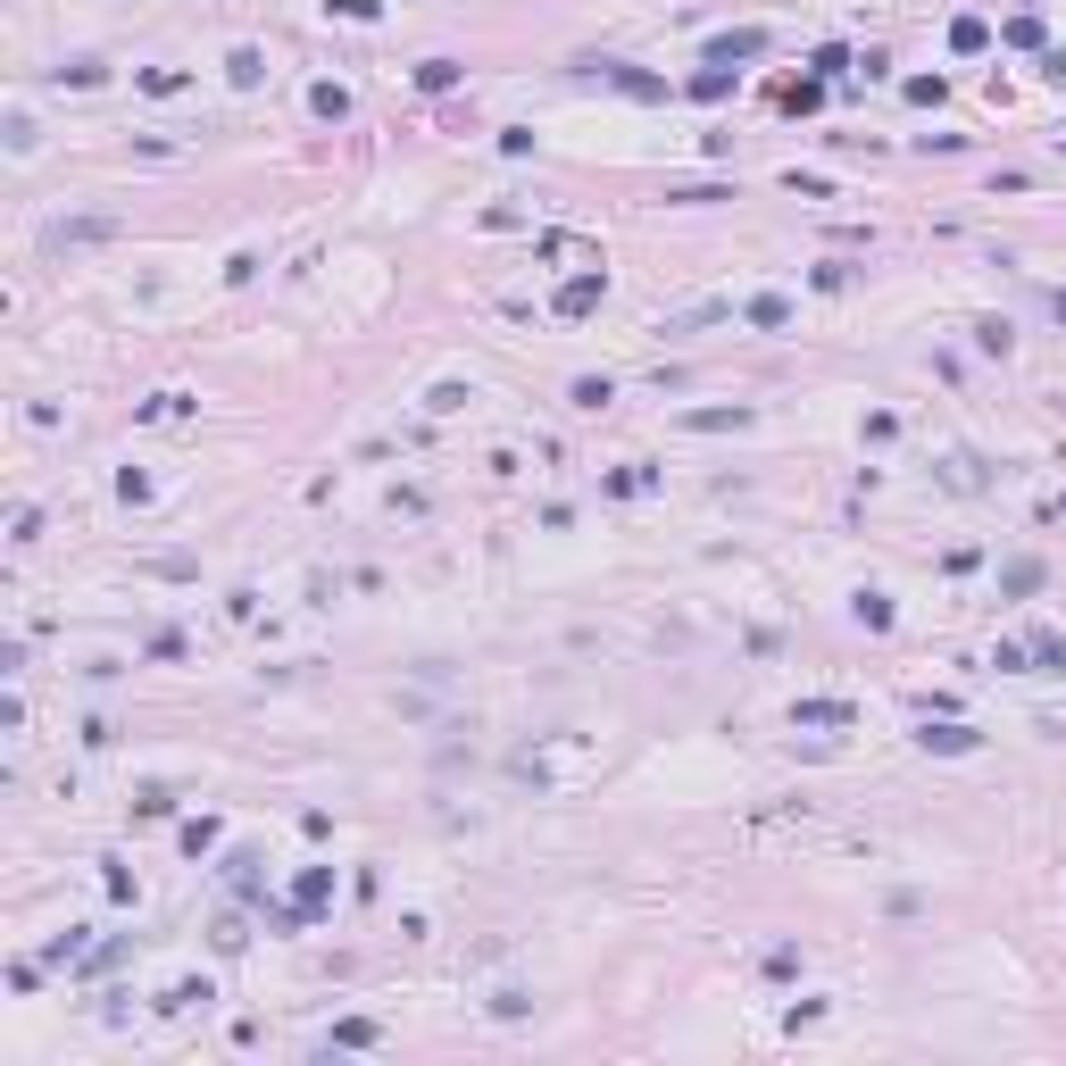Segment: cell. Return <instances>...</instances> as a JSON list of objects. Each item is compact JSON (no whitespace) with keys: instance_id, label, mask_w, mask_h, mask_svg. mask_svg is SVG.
<instances>
[{"instance_id":"cell-1","label":"cell","mask_w":1066,"mask_h":1066,"mask_svg":"<svg viewBox=\"0 0 1066 1066\" xmlns=\"http://www.w3.org/2000/svg\"><path fill=\"white\" fill-rule=\"evenodd\" d=\"M517 775H525V783H575V775H600V742H584V734L534 742V750H517Z\"/></svg>"},{"instance_id":"cell-2","label":"cell","mask_w":1066,"mask_h":1066,"mask_svg":"<svg viewBox=\"0 0 1066 1066\" xmlns=\"http://www.w3.org/2000/svg\"><path fill=\"white\" fill-rule=\"evenodd\" d=\"M584 75H609L616 93H634V100H666V84H659V75L625 68V59H584Z\"/></svg>"},{"instance_id":"cell-3","label":"cell","mask_w":1066,"mask_h":1066,"mask_svg":"<svg viewBox=\"0 0 1066 1066\" xmlns=\"http://www.w3.org/2000/svg\"><path fill=\"white\" fill-rule=\"evenodd\" d=\"M600 292H609V275H600V267H584V275H567V284H559V301H550V308H559V317H592Z\"/></svg>"},{"instance_id":"cell-4","label":"cell","mask_w":1066,"mask_h":1066,"mask_svg":"<svg viewBox=\"0 0 1066 1066\" xmlns=\"http://www.w3.org/2000/svg\"><path fill=\"white\" fill-rule=\"evenodd\" d=\"M742 59H767V25H742V34L709 42V68H742Z\"/></svg>"},{"instance_id":"cell-5","label":"cell","mask_w":1066,"mask_h":1066,"mask_svg":"<svg viewBox=\"0 0 1066 1066\" xmlns=\"http://www.w3.org/2000/svg\"><path fill=\"white\" fill-rule=\"evenodd\" d=\"M917 742H924V750H942V759H967V750H975V734H967V725H949V716H942V725L924 716V725H917Z\"/></svg>"},{"instance_id":"cell-6","label":"cell","mask_w":1066,"mask_h":1066,"mask_svg":"<svg viewBox=\"0 0 1066 1066\" xmlns=\"http://www.w3.org/2000/svg\"><path fill=\"white\" fill-rule=\"evenodd\" d=\"M742 317H750L759 333H775V326H792V301H783V292H759V301L742 308Z\"/></svg>"},{"instance_id":"cell-7","label":"cell","mask_w":1066,"mask_h":1066,"mask_svg":"<svg viewBox=\"0 0 1066 1066\" xmlns=\"http://www.w3.org/2000/svg\"><path fill=\"white\" fill-rule=\"evenodd\" d=\"M326 900H333V867H308V875H301V892H292V908L308 917V908H326Z\"/></svg>"},{"instance_id":"cell-8","label":"cell","mask_w":1066,"mask_h":1066,"mask_svg":"<svg viewBox=\"0 0 1066 1066\" xmlns=\"http://www.w3.org/2000/svg\"><path fill=\"white\" fill-rule=\"evenodd\" d=\"M684 426L691 433H734V426H750V408H691Z\"/></svg>"},{"instance_id":"cell-9","label":"cell","mask_w":1066,"mask_h":1066,"mask_svg":"<svg viewBox=\"0 0 1066 1066\" xmlns=\"http://www.w3.org/2000/svg\"><path fill=\"white\" fill-rule=\"evenodd\" d=\"M792 725H850V700H800Z\"/></svg>"},{"instance_id":"cell-10","label":"cell","mask_w":1066,"mask_h":1066,"mask_svg":"<svg viewBox=\"0 0 1066 1066\" xmlns=\"http://www.w3.org/2000/svg\"><path fill=\"white\" fill-rule=\"evenodd\" d=\"M734 75H742V68H700L684 93H691V100H725V93H734Z\"/></svg>"},{"instance_id":"cell-11","label":"cell","mask_w":1066,"mask_h":1066,"mask_svg":"<svg viewBox=\"0 0 1066 1066\" xmlns=\"http://www.w3.org/2000/svg\"><path fill=\"white\" fill-rule=\"evenodd\" d=\"M308 109H317V118H333V125H342V118H351V93H342V84H317V93H308Z\"/></svg>"},{"instance_id":"cell-12","label":"cell","mask_w":1066,"mask_h":1066,"mask_svg":"<svg viewBox=\"0 0 1066 1066\" xmlns=\"http://www.w3.org/2000/svg\"><path fill=\"white\" fill-rule=\"evenodd\" d=\"M983 42H992V25H983V17H958V25H949V50H983Z\"/></svg>"},{"instance_id":"cell-13","label":"cell","mask_w":1066,"mask_h":1066,"mask_svg":"<svg viewBox=\"0 0 1066 1066\" xmlns=\"http://www.w3.org/2000/svg\"><path fill=\"white\" fill-rule=\"evenodd\" d=\"M225 75H234L242 93H250V84H259V75H267V59H259V50H234V59H225Z\"/></svg>"},{"instance_id":"cell-14","label":"cell","mask_w":1066,"mask_h":1066,"mask_svg":"<svg viewBox=\"0 0 1066 1066\" xmlns=\"http://www.w3.org/2000/svg\"><path fill=\"white\" fill-rule=\"evenodd\" d=\"M225 883H234V892H259V858L234 850V858H225Z\"/></svg>"},{"instance_id":"cell-15","label":"cell","mask_w":1066,"mask_h":1066,"mask_svg":"<svg viewBox=\"0 0 1066 1066\" xmlns=\"http://www.w3.org/2000/svg\"><path fill=\"white\" fill-rule=\"evenodd\" d=\"M417 84H426V93H451V84H458V59H426V68H417Z\"/></svg>"},{"instance_id":"cell-16","label":"cell","mask_w":1066,"mask_h":1066,"mask_svg":"<svg viewBox=\"0 0 1066 1066\" xmlns=\"http://www.w3.org/2000/svg\"><path fill=\"white\" fill-rule=\"evenodd\" d=\"M1033 659H1042V675H1066V641L1058 634H1033Z\"/></svg>"},{"instance_id":"cell-17","label":"cell","mask_w":1066,"mask_h":1066,"mask_svg":"<svg viewBox=\"0 0 1066 1066\" xmlns=\"http://www.w3.org/2000/svg\"><path fill=\"white\" fill-rule=\"evenodd\" d=\"M333 17H351V25H376L383 17V0H326Z\"/></svg>"},{"instance_id":"cell-18","label":"cell","mask_w":1066,"mask_h":1066,"mask_svg":"<svg viewBox=\"0 0 1066 1066\" xmlns=\"http://www.w3.org/2000/svg\"><path fill=\"white\" fill-rule=\"evenodd\" d=\"M333 1042H342V1050H367V1042H376V1025H367V1017H342V1025H333Z\"/></svg>"},{"instance_id":"cell-19","label":"cell","mask_w":1066,"mask_h":1066,"mask_svg":"<svg viewBox=\"0 0 1066 1066\" xmlns=\"http://www.w3.org/2000/svg\"><path fill=\"white\" fill-rule=\"evenodd\" d=\"M858 625H875V634H883V625H892V600H883V592H858Z\"/></svg>"},{"instance_id":"cell-20","label":"cell","mask_w":1066,"mask_h":1066,"mask_svg":"<svg viewBox=\"0 0 1066 1066\" xmlns=\"http://www.w3.org/2000/svg\"><path fill=\"white\" fill-rule=\"evenodd\" d=\"M143 93H159V100L184 93V68H143Z\"/></svg>"},{"instance_id":"cell-21","label":"cell","mask_w":1066,"mask_h":1066,"mask_svg":"<svg viewBox=\"0 0 1066 1066\" xmlns=\"http://www.w3.org/2000/svg\"><path fill=\"white\" fill-rule=\"evenodd\" d=\"M184 408H192L184 392H159V401H143V417H150V426H167V417H184Z\"/></svg>"},{"instance_id":"cell-22","label":"cell","mask_w":1066,"mask_h":1066,"mask_svg":"<svg viewBox=\"0 0 1066 1066\" xmlns=\"http://www.w3.org/2000/svg\"><path fill=\"white\" fill-rule=\"evenodd\" d=\"M650 483H659L650 467H616V475H609V492H650Z\"/></svg>"},{"instance_id":"cell-23","label":"cell","mask_w":1066,"mask_h":1066,"mask_svg":"<svg viewBox=\"0 0 1066 1066\" xmlns=\"http://www.w3.org/2000/svg\"><path fill=\"white\" fill-rule=\"evenodd\" d=\"M1008 42H1017V50H1042V17H1008Z\"/></svg>"},{"instance_id":"cell-24","label":"cell","mask_w":1066,"mask_h":1066,"mask_svg":"<svg viewBox=\"0 0 1066 1066\" xmlns=\"http://www.w3.org/2000/svg\"><path fill=\"white\" fill-rule=\"evenodd\" d=\"M1058 317H1066V292H1058Z\"/></svg>"}]
</instances>
